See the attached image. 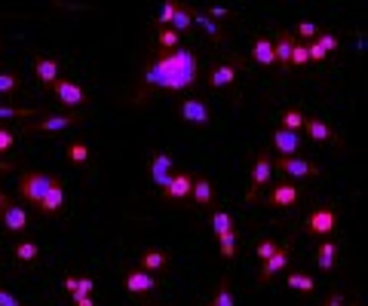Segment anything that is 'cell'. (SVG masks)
I'll return each instance as SVG.
<instances>
[{"label": "cell", "mask_w": 368, "mask_h": 306, "mask_svg": "<svg viewBox=\"0 0 368 306\" xmlns=\"http://www.w3.org/2000/svg\"><path fill=\"white\" fill-rule=\"evenodd\" d=\"M80 123V117L77 113H65V117H44L37 119V123H31L25 132H62L68 129V126H77Z\"/></svg>", "instance_id": "8fae6325"}, {"label": "cell", "mask_w": 368, "mask_h": 306, "mask_svg": "<svg viewBox=\"0 0 368 306\" xmlns=\"http://www.w3.org/2000/svg\"><path fill=\"white\" fill-rule=\"evenodd\" d=\"M304 129H307V135L313 141H320V144H325V141H335V132H331L320 117H307V119H304Z\"/></svg>", "instance_id": "ffe728a7"}, {"label": "cell", "mask_w": 368, "mask_h": 306, "mask_svg": "<svg viewBox=\"0 0 368 306\" xmlns=\"http://www.w3.org/2000/svg\"><path fill=\"white\" fill-rule=\"evenodd\" d=\"M53 184H59V178L44 175V172H25L19 178V196L31 205H40V199L46 196V190L53 187Z\"/></svg>", "instance_id": "7a4b0ae2"}, {"label": "cell", "mask_w": 368, "mask_h": 306, "mask_svg": "<svg viewBox=\"0 0 368 306\" xmlns=\"http://www.w3.org/2000/svg\"><path fill=\"white\" fill-rule=\"evenodd\" d=\"M313 44H320L325 49V55H329V52H335V49H338V37H335V34H316Z\"/></svg>", "instance_id": "f35d334b"}, {"label": "cell", "mask_w": 368, "mask_h": 306, "mask_svg": "<svg viewBox=\"0 0 368 306\" xmlns=\"http://www.w3.org/2000/svg\"><path fill=\"white\" fill-rule=\"evenodd\" d=\"M304 113L301 111H282V126L279 129H286V132H298V129H304Z\"/></svg>", "instance_id": "83f0119b"}, {"label": "cell", "mask_w": 368, "mask_h": 306, "mask_svg": "<svg viewBox=\"0 0 368 306\" xmlns=\"http://www.w3.org/2000/svg\"><path fill=\"white\" fill-rule=\"evenodd\" d=\"M237 80V68L233 65H218L215 70H212V77H209V83L215 89H221V86H228V83Z\"/></svg>", "instance_id": "d4e9b609"}, {"label": "cell", "mask_w": 368, "mask_h": 306, "mask_svg": "<svg viewBox=\"0 0 368 306\" xmlns=\"http://www.w3.org/2000/svg\"><path fill=\"white\" fill-rule=\"evenodd\" d=\"M6 205H10V193H6V190H0V215L6 211Z\"/></svg>", "instance_id": "7dc6e473"}, {"label": "cell", "mask_w": 368, "mask_h": 306, "mask_svg": "<svg viewBox=\"0 0 368 306\" xmlns=\"http://www.w3.org/2000/svg\"><path fill=\"white\" fill-rule=\"evenodd\" d=\"M273 147L279 151V156H295V151L301 147L298 132H286V129H276L273 132Z\"/></svg>", "instance_id": "e0dca14e"}, {"label": "cell", "mask_w": 368, "mask_h": 306, "mask_svg": "<svg viewBox=\"0 0 368 306\" xmlns=\"http://www.w3.org/2000/svg\"><path fill=\"white\" fill-rule=\"evenodd\" d=\"M322 306H344V297H341V294H331V297H329V300H325Z\"/></svg>", "instance_id": "bcb514c9"}, {"label": "cell", "mask_w": 368, "mask_h": 306, "mask_svg": "<svg viewBox=\"0 0 368 306\" xmlns=\"http://www.w3.org/2000/svg\"><path fill=\"white\" fill-rule=\"evenodd\" d=\"M212 306H233V294H230L228 279H221V285H218V294H215V300H212Z\"/></svg>", "instance_id": "d6a6232c"}, {"label": "cell", "mask_w": 368, "mask_h": 306, "mask_svg": "<svg viewBox=\"0 0 368 306\" xmlns=\"http://www.w3.org/2000/svg\"><path fill=\"white\" fill-rule=\"evenodd\" d=\"M292 46H295V37H292V34H279V37L273 40V55H276V61H279L282 68L288 65V55H292Z\"/></svg>", "instance_id": "603a6c76"}, {"label": "cell", "mask_w": 368, "mask_h": 306, "mask_svg": "<svg viewBox=\"0 0 368 306\" xmlns=\"http://www.w3.org/2000/svg\"><path fill=\"white\" fill-rule=\"evenodd\" d=\"M34 74H37V80L44 83V86H55L62 68H59V61H55V59H44V55H37V59H34Z\"/></svg>", "instance_id": "4fadbf2b"}, {"label": "cell", "mask_w": 368, "mask_h": 306, "mask_svg": "<svg viewBox=\"0 0 368 306\" xmlns=\"http://www.w3.org/2000/svg\"><path fill=\"white\" fill-rule=\"evenodd\" d=\"M172 31L175 34H181V31H187L190 25H194V16H190V10H184V6H178V10H175V16H172Z\"/></svg>", "instance_id": "4dcf8cb0"}, {"label": "cell", "mask_w": 368, "mask_h": 306, "mask_svg": "<svg viewBox=\"0 0 368 306\" xmlns=\"http://www.w3.org/2000/svg\"><path fill=\"white\" fill-rule=\"evenodd\" d=\"M209 306H212V303H209Z\"/></svg>", "instance_id": "db71d44e"}, {"label": "cell", "mask_w": 368, "mask_h": 306, "mask_svg": "<svg viewBox=\"0 0 368 306\" xmlns=\"http://www.w3.org/2000/svg\"><path fill=\"white\" fill-rule=\"evenodd\" d=\"M276 248H279V242H276V239H264L258 248H255V254H258V260H267V258H273Z\"/></svg>", "instance_id": "d590c367"}, {"label": "cell", "mask_w": 368, "mask_h": 306, "mask_svg": "<svg viewBox=\"0 0 368 306\" xmlns=\"http://www.w3.org/2000/svg\"><path fill=\"white\" fill-rule=\"evenodd\" d=\"M151 178L157 187H166L169 178H172V160H169L166 153H154L151 160Z\"/></svg>", "instance_id": "2e32d148"}, {"label": "cell", "mask_w": 368, "mask_h": 306, "mask_svg": "<svg viewBox=\"0 0 368 306\" xmlns=\"http://www.w3.org/2000/svg\"><path fill=\"white\" fill-rule=\"evenodd\" d=\"M62 205H65V187H62V181L59 184H53V187L46 190V196L40 199V205H37V211L40 215H55V211L62 209Z\"/></svg>", "instance_id": "5bb4252c"}, {"label": "cell", "mask_w": 368, "mask_h": 306, "mask_svg": "<svg viewBox=\"0 0 368 306\" xmlns=\"http://www.w3.org/2000/svg\"><path fill=\"white\" fill-rule=\"evenodd\" d=\"M138 263H141V269H145V273H163V269H166V263H169V254L166 251H160V248H151V251H145L138 258Z\"/></svg>", "instance_id": "ac0fdd59"}, {"label": "cell", "mask_w": 368, "mask_h": 306, "mask_svg": "<svg viewBox=\"0 0 368 306\" xmlns=\"http://www.w3.org/2000/svg\"><path fill=\"white\" fill-rule=\"evenodd\" d=\"M335 263H338V245H335V242H322L320 254H316V267H320L322 273H331Z\"/></svg>", "instance_id": "44dd1931"}, {"label": "cell", "mask_w": 368, "mask_h": 306, "mask_svg": "<svg viewBox=\"0 0 368 306\" xmlns=\"http://www.w3.org/2000/svg\"><path fill=\"white\" fill-rule=\"evenodd\" d=\"M0 306H22V303H19L16 297L10 294V291H3V288H0Z\"/></svg>", "instance_id": "f6af8a7d"}, {"label": "cell", "mask_w": 368, "mask_h": 306, "mask_svg": "<svg viewBox=\"0 0 368 306\" xmlns=\"http://www.w3.org/2000/svg\"><path fill=\"white\" fill-rule=\"evenodd\" d=\"M12 169H16L12 162H3V160H0V172H12Z\"/></svg>", "instance_id": "f907efd6"}, {"label": "cell", "mask_w": 368, "mask_h": 306, "mask_svg": "<svg viewBox=\"0 0 368 306\" xmlns=\"http://www.w3.org/2000/svg\"><path fill=\"white\" fill-rule=\"evenodd\" d=\"M233 230V215H228V211H215L212 215V233L215 236H224V233Z\"/></svg>", "instance_id": "484cf974"}, {"label": "cell", "mask_w": 368, "mask_h": 306, "mask_svg": "<svg viewBox=\"0 0 368 306\" xmlns=\"http://www.w3.org/2000/svg\"><path fill=\"white\" fill-rule=\"evenodd\" d=\"M175 10H178V3L166 0V3L160 6V19H157V22H160V25H169V22H172V16H175Z\"/></svg>", "instance_id": "ab89813d"}, {"label": "cell", "mask_w": 368, "mask_h": 306, "mask_svg": "<svg viewBox=\"0 0 368 306\" xmlns=\"http://www.w3.org/2000/svg\"><path fill=\"white\" fill-rule=\"evenodd\" d=\"M194 190V175L190 172H175L169 184L163 187V199H187Z\"/></svg>", "instance_id": "ba28073f"}, {"label": "cell", "mask_w": 368, "mask_h": 306, "mask_svg": "<svg viewBox=\"0 0 368 306\" xmlns=\"http://www.w3.org/2000/svg\"><path fill=\"white\" fill-rule=\"evenodd\" d=\"M0 218H3V227H6L10 233H22L25 227H28V211L22 209V205H16V202L6 205V211H3Z\"/></svg>", "instance_id": "9a60e30c"}, {"label": "cell", "mask_w": 368, "mask_h": 306, "mask_svg": "<svg viewBox=\"0 0 368 306\" xmlns=\"http://www.w3.org/2000/svg\"><path fill=\"white\" fill-rule=\"evenodd\" d=\"M74 288H77V279H74V276H68V279H65V291H68V294H74Z\"/></svg>", "instance_id": "c3c4849f"}, {"label": "cell", "mask_w": 368, "mask_h": 306, "mask_svg": "<svg viewBox=\"0 0 368 306\" xmlns=\"http://www.w3.org/2000/svg\"><path fill=\"white\" fill-rule=\"evenodd\" d=\"M12 144H16V135H12L10 129H3V126H0V153L12 151Z\"/></svg>", "instance_id": "60d3db41"}, {"label": "cell", "mask_w": 368, "mask_h": 306, "mask_svg": "<svg viewBox=\"0 0 368 306\" xmlns=\"http://www.w3.org/2000/svg\"><path fill=\"white\" fill-rule=\"evenodd\" d=\"M307 59L310 61H325V49L320 44H307Z\"/></svg>", "instance_id": "7bdbcfd3"}, {"label": "cell", "mask_w": 368, "mask_h": 306, "mask_svg": "<svg viewBox=\"0 0 368 306\" xmlns=\"http://www.w3.org/2000/svg\"><path fill=\"white\" fill-rule=\"evenodd\" d=\"M16 119V117H34V111H25V108H0V119Z\"/></svg>", "instance_id": "b9f144b4"}, {"label": "cell", "mask_w": 368, "mask_h": 306, "mask_svg": "<svg viewBox=\"0 0 368 306\" xmlns=\"http://www.w3.org/2000/svg\"><path fill=\"white\" fill-rule=\"evenodd\" d=\"M92 288H95V282H92L89 276L77 279V288H74V294H71V297H74V303H77V300H83V297H89V294H92Z\"/></svg>", "instance_id": "e575fe53"}, {"label": "cell", "mask_w": 368, "mask_h": 306, "mask_svg": "<svg viewBox=\"0 0 368 306\" xmlns=\"http://www.w3.org/2000/svg\"><path fill=\"white\" fill-rule=\"evenodd\" d=\"M335 227H338V211L335 209H313L307 215V220H304V233H307V236H316V239L331 236Z\"/></svg>", "instance_id": "3957f363"}, {"label": "cell", "mask_w": 368, "mask_h": 306, "mask_svg": "<svg viewBox=\"0 0 368 306\" xmlns=\"http://www.w3.org/2000/svg\"><path fill=\"white\" fill-rule=\"evenodd\" d=\"M178 113H181L184 123H194V126L209 123V108H206V102H200V98H184Z\"/></svg>", "instance_id": "30bf717a"}, {"label": "cell", "mask_w": 368, "mask_h": 306, "mask_svg": "<svg viewBox=\"0 0 368 306\" xmlns=\"http://www.w3.org/2000/svg\"><path fill=\"white\" fill-rule=\"evenodd\" d=\"M194 16V25H200L206 34H212V37H221V31H218V25L212 22V19L206 16V12H190Z\"/></svg>", "instance_id": "1f68e13d"}, {"label": "cell", "mask_w": 368, "mask_h": 306, "mask_svg": "<svg viewBox=\"0 0 368 306\" xmlns=\"http://www.w3.org/2000/svg\"><path fill=\"white\" fill-rule=\"evenodd\" d=\"M190 196H194L196 205H209L212 199H215V190H212L209 178H194V190H190Z\"/></svg>", "instance_id": "7402d4cb"}, {"label": "cell", "mask_w": 368, "mask_h": 306, "mask_svg": "<svg viewBox=\"0 0 368 306\" xmlns=\"http://www.w3.org/2000/svg\"><path fill=\"white\" fill-rule=\"evenodd\" d=\"M353 306H356V303H353Z\"/></svg>", "instance_id": "f5cc1de1"}, {"label": "cell", "mask_w": 368, "mask_h": 306, "mask_svg": "<svg viewBox=\"0 0 368 306\" xmlns=\"http://www.w3.org/2000/svg\"><path fill=\"white\" fill-rule=\"evenodd\" d=\"M194 80H196V59L190 49H172L154 68H147L145 74V86H160L169 92L190 89Z\"/></svg>", "instance_id": "6da1fadb"}, {"label": "cell", "mask_w": 368, "mask_h": 306, "mask_svg": "<svg viewBox=\"0 0 368 306\" xmlns=\"http://www.w3.org/2000/svg\"><path fill=\"white\" fill-rule=\"evenodd\" d=\"M237 230H230V233H224V236H218V245H221V258L224 260H233L237 258Z\"/></svg>", "instance_id": "4316f807"}, {"label": "cell", "mask_w": 368, "mask_h": 306, "mask_svg": "<svg viewBox=\"0 0 368 306\" xmlns=\"http://www.w3.org/2000/svg\"><path fill=\"white\" fill-rule=\"evenodd\" d=\"M286 285H288L292 291H301V294H313V291H316L313 276H307V273H288Z\"/></svg>", "instance_id": "cb8c5ba5"}, {"label": "cell", "mask_w": 368, "mask_h": 306, "mask_svg": "<svg viewBox=\"0 0 368 306\" xmlns=\"http://www.w3.org/2000/svg\"><path fill=\"white\" fill-rule=\"evenodd\" d=\"M178 40H181V34H175L172 28L160 31V46H163V49H175V46H178Z\"/></svg>", "instance_id": "8d00e7d4"}, {"label": "cell", "mask_w": 368, "mask_h": 306, "mask_svg": "<svg viewBox=\"0 0 368 306\" xmlns=\"http://www.w3.org/2000/svg\"><path fill=\"white\" fill-rule=\"evenodd\" d=\"M154 288H157V279L151 273H145V269H129L126 273V291L129 294H151Z\"/></svg>", "instance_id": "7c38bea8"}, {"label": "cell", "mask_w": 368, "mask_h": 306, "mask_svg": "<svg viewBox=\"0 0 368 306\" xmlns=\"http://www.w3.org/2000/svg\"><path fill=\"white\" fill-rule=\"evenodd\" d=\"M12 89H19V77L16 74H0V95H10Z\"/></svg>", "instance_id": "74e56055"}, {"label": "cell", "mask_w": 368, "mask_h": 306, "mask_svg": "<svg viewBox=\"0 0 368 306\" xmlns=\"http://www.w3.org/2000/svg\"><path fill=\"white\" fill-rule=\"evenodd\" d=\"M252 59L258 61V65H264V68H273V65H276L273 40H267V37H258V40H255V46H252Z\"/></svg>", "instance_id": "d6986e66"}, {"label": "cell", "mask_w": 368, "mask_h": 306, "mask_svg": "<svg viewBox=\"0 0 368 306\" xmlns=\"http://www.w3.org/2000/svg\"><path fill=\"white\" fill-rule=\"evenodd\" d=\"M288 258H292V242L279 245V248L273 251V258H267V260H264V267H261V273H258V282H261V285H267L276 273H282V269L288 267Z\"/></svg>", "instance_id": "5b68a950"}, {"label": "cell", "mask_w": 368, "mask_h": 306, "mask_svg": "<svg viewBox=\"0 0 368 306\" xmlns=\"http://www.w3.org/2000/svg\"><path fill=\"white\" fill-rule=\"evenodd\" d=\"M298 199H301V190L295 187V184L279 181L270 190V196H267V205H276V209H292V205H298Z\"/></svg>", "instance_id": "52a82bcc"}, {"label": "cell", "mask_w": 368, "mask_h": 306, "mask_svg": "<svg viewBox=\"0 0 368 306\" xmlns=\"http://www.w3.org/2000/svg\"><path fill=\"white\" fill-rule=\"evenodd\" d=\"M53 92H55V98H59L62 104H68V108H80L83 102H86V92H83L77 83H71V80H55V86H53Z\"/></svg>", "instance_id": "9c48e42d"}, {"label": "cell", "mask_w": 368, "mask_h": 306, "mask_svg": "<svg viewBox=\"0 0 368 306\" xmlns=\"http://www.w3.org/2000/svg\"><path fill=\"white\" fill-rule=\"evenodd\" d=\"M16 258L22 260V263L37 260V258H40V248H37V242H19V245H16Z\"/></svg>", "instance_id": "f1b7e54d"}, {"label": "cell", "mask_w": 368, "mask_h": 306, "mask_svg": "<svg viewBox=\"0 0 368 306\" xmlns=\"http://www.w3.org/2000/svg\"><path fill=\"white\" fill-rule=\"evenodd\" d=\"M77 306H95V303H92V297H83V300H77Z\"/></svg>", "instance_id": "816d5d0a"}, {"label": "cell", "mask_w": 368, "mask_h": 306, "mask_svg": "<svg viewBox=\"0 0 368 306\" xmlns=\"http://www.w3.org/2000/svg\"><path fill=\"white\" fill-rule=\"evenodd\" d=\"M298 37L313 40V37H316V25H313V22H301V25H298Z\"/></svg>", "instance_id": "ee69618b"}, {"label": "cell", "mask_w": 368, "mask_h": 306, "mask_svg": "<svg viewBox=\"0 0 368 306\" xmlns=\"http://www.w3.org/2000/svg\"><path fill=\"white\" fill-rule=\"evenodd\" d=\"M276 169H279L282 175H288V178H313V175H320V166H313V162H307V160H295V156H279V160H276Z\"/></svg>", "instance_id": "8992f818"}, {"label": "cell", "mask_w": 368, "mask_h": 306, "mask_svg": "<svg viewBox=\"0 0 368 306\" xmlns=\"http://www.w3.org/2000/svg\"><path fill=\"white\" fill-rule=\"evenodd\" d=\"M307 44H295L292 46V55H288V65H295V68H304L307 65Z\"/></svg>", "instance_id": "836d02e7"}, {"label": "cell", "mask_w": 368, "mask_h": 306, "mask_svg": "<svg viewBox=\"0 0 368 306\" xmlns=\"http://www.w3.org/2000/svg\"><path fill=\"white\" fill-rule=\"evenodd\" d=\"M270 172H273L270 153H258V160H255V166H252V184H249V193H246V202L258 199V193L267 187V181H270Z\"/></svg>", "instance_id": "277c9868"}, {"label": "cell", "mask_w": 368, "mask_h": 306, "mask_svg": "<svg viewBox=\"0 0 368 306\" xmlns=\"http://www.w3.org/2000/svg\"><path fill=\"white\" fill-rule=\"evenodd\" d=\"M68 160L74 162V166H83V162L89 160V147H86V141H74V144L68 147Z\"/></svg>", "instance_id": "f546056e"}, {"label": "cell", "mask_w": 368, "mask_h": 306, "mask_svg": "<svg viewBox=\"0 0 368 306\" xmlns=\"http://www.w3.org/2000/svg\"><path fill=\"white\" fill-rule=\"evenodd\" d=\"M212 16H215V19H224V16H228V10H224V6H215V10H212Z\"/></svg>", "instance_id": "681fc988"}]
</instances>
